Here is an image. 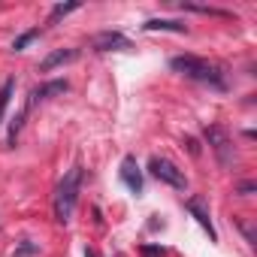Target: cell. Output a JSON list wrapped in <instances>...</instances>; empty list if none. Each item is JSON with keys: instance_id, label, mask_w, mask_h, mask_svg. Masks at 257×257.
<instances>
[{"instance_id": "1", "label": "cell", "mask_w": 257, "mask_h": 257, "mask_svg": "<svg viewBox=\"0 0 257 257\" xmlns=\"http://www.w3.org/2000/svg\"><path fill=\"white\" fill-rule=\"evenodd\" d=\"M170 67H173L176 73H182L185 79H194V82L209 85V88H215V91H224V88H227L221 67L212 64V61H206V58H197V55H176V58L170 61Z\"/></svg>"}, {"instance_id": "2", "label": "cell", "mask_w": 257, "mask_h": 257, "mask_svg": "<svg viewBox=\"0 0 257 257\" xmlns=\"http://www.w3.org/2000/svg\"><path fill=\"white\" fill-rule=\"evenodd\" d=\"M82 167H70L64 173V179L58 182V191H55V218L61 224H70L73 212H76V203H79V191H82Z\"/></svg>"}, {"instance_id": "3", "label": "cell", "mask_w": 257, "mask_h": 257, "mask_svg": "<svg viewBox=\"0 0 257 257\" xmlns=\"http://www.w3.org/2000/svg\"><path fill=\"white\" fill-rule=\"evenodd\" d=\"M149 173L158 179V182H164V185H170V188H176V191H185L188 188V179H185V173L173 164V161H167V158H152L149 161Z\"/></svg>"}, {"instance_id": "4", "label": "cell", "mask_w": 257, "mask_h": 257, "mask_svg": "<svg viewBox=\"0 0 257 257\" xmlns=\"http://www.w3.org/2000/svg\"><path fill=\"white\" fill-rule=\"evenodd\" d=\"M206 143H209V149L215 152V158H218L221 167H230V164H233V143H230V137H227L224 127L209 124V127H206Z\"/></svg>"}, {"instance_id": "5", "label": "cell", "mask_w": 257, "mask_h": 257, "mask_svg": "<svg viewBox=\"0 0 257 257\" xmlns=\"http://www.w3.org/2000/svg\"><path fill=\"white\" fill-rule=\"evenodd\" d=\"M91 49L94 52H118V49H131V40L121 31H100L91 37Z\"/></svg>"}, {"instance_id": "6", "label": "cell", "mask_w": 257, "mask_h": 257, "mask_svg": "<svg viewBox=\"0 0 257 257\" xmlns=\"http://www.w3.org/2000/svg\"><path fill=\"white\" fill-rule=\"evenodd\" d=\"M185 209L197 218V224L209 233V239L212 242H218V233H215V224H212V215H209V206H206V200L203 197H191L188 203H185Z\"/></svg>"}, {"instance_id": "7", "label": "cell", "mask_w": 257, "mask_h": 257, "mask_svg": "<svg viewBox=\"0 0 257 257\" xmlns=\"http://www.w3.org/2000/svg\"><path fill=\"white\" fill-rule=\"evenodd\" d=\"M121 182L131 188L134 194H143V173H140V164H137V158L134 155H127L124 161H121Z\"/></svg>"}, {"instance_id": "8", "label": "cell", "mask_w": 257, "mask_h": 257, "mask_svg": "<svg viewBox=\"0 0 257 257\" xmlns=\"http://www.w3.org/2000/svg\"><path fill=\"white\" fill-rule=\"evenodd\" d=\"M79 58V49H55V52H49L43 61H40V73H52V70H58V67H64V64H73Z\"/></svg>"}, {"instance_id": "9", "label": "cell", "mask_w": 257, "mask_h": 257, "mask_svg": "<svg viewBox=\"0 0 257 257\" xmlns=\"http://www.w3.org/2000/svg\"><path fill=\"white\" fill-rule=\"evenodd\" d=\"M70 85H67V79H55V82H46V85H40V88H34L31 91V97H28V103H31V109H34V103H43V100H49L52 94H64Z\"/></svg>"}, {"instance_id": "10", "label": "cell", "mask_w": 257, "mask_h": 257, "mask_svg": "<svg viewBox=\"0 0 257 257\" xmlns=\"http://www.w3.org/2000/svg\"><path fill=\"white\" fill-rule=\"evenodd\" d=\"M143 31H173V34H185L188 28L182 22H176V19H149L143 25Z\"/></svg>"}, {"instance_id": "11", "label": "cell", "mask_w": 257, "mask_h": 257, "mask_svg": "<svg viewBox=\"0 0 257 257\" xmlns=\"http://www.w3.org/2000/svg\"><path fill=\"white\" fill-rule=\"evenodd\" d=\"M13 94H16V79H7L4 85H0V121H4V115H7V106H10Z\"/></svg>"}, {"instance_id": "12", "label": "cell", "mask_w": 257, "mask_h": 257, "mask_svg": "<svg viewBox=\"0 0 257 257\" xmlns=\"http://www.w3.org/2000/svg\"><path fill=\"white\" fill-rule=\"evenodd\" d=\"M182 10H188V13H200V16H215V19H230V13H224V10H215V7H197V4H182Z\"/></svg>"}, {"instance_id": "13", "label": "cell", "mask_w": 257, "mask_h": 257, "mask_svg": "<svg viewBox=\"0 0 257 257\" xmlns=\"http://www.w3.org/2000/svg\"><path fill=\"white\" fill-rule=\"evenodd\" d=\"M82 4H76V0H73V4H58L55 10H52V16H49V25H55L58 19H64V16H70V13H76Z\"/></svg>"}, {"instance_id": "14", "label": "cell", "mask_w": 257, "mask_h": 257, "mask_svg": "<svg viewBox=\"0 0 257 257\" xmlns=\"http://www.w3.org/2000/svg\"><path fill=\"white\" fill-rule=\"evenodd\" d=\"M34 37H40V31H28V34H22V37H19V40L13 43V49H16V52H22V49H25V46H28V43L34 40Z\"/></svg>"}, {"instance_id": "15", "label": "cell", "mask_w": 257, "mask_h": 257, "mask_svg": "<svg viewBox=\"0 0 257 257\" xmlns=\"http://www.w3.org/2000/svg\"><path fill=\"white\" fill-rule=\"evenodd\" d=\"M37 251H40V245L25 242V245H19V248H16V257H31V254H37Z\"/></svg>"}, {"instance_id": "16", "label": "cell", "mask_w": 257, "mask_h": 257, "mask_svg": "<svg viewBox=\"0 0 257 257\" xmlns=\"http://www.w3.org/2000/svg\"><path fill=\"white\" fill-rule=\"evenodd\" d=\"M254 188H257L254 182H242V185H239V194H242V197H248V194H254Z\"/></svg>"}, {"instance_id": "17", "label": "cell", "mask_w": 257, "mask_h": 257, "mask_svg": "<svg viewBox=\"0 0 257 257\" xmlns=\"http://www.w3.org/2000/svg\"><path fill=\"white\" fill-rule=\"evenodd\" d=\"M143 254H146V257H164V248H152V245H146Z\"/></svg>"}, {"instance_id": "18", "label": "cell", "mask_w": 257, "mask_h": 257, "mask_svg": "<svg viewBox=\"0 0 257 257\" xmlns=\"http://www.w3.org/2000/svg\"><path fill=\"white\" fill-rule=\"evenodd\" d=\"M185 143H188V149H191V155H194V158H197V155H200V146H197V143H194V140H191V137H188V140H185Z\"/></svg>"}]
</instances>
